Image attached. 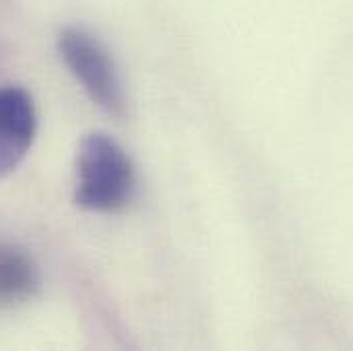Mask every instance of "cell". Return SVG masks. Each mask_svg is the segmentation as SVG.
Wrapping results in <instances>:
<instances>
[{"label":"cell","mask_w":353,"mask_h":351,"mask_svg":"<svg viewBox=\"0 0 353 351\" xmlns=\"http://www.w3.org/2000/svg\"><path fill=\"white\" fill-rule=\"evenodd\" d=\"M74 173V203L88 212H119L136 195L138 179L134 163L105 132H90L81 140Z\"/></svg>","instance_id":"cell-1"},{"label":"cell","mask_w":353,"mask_h":351,"mask_svg":"<svg viewBox=\"0 0 353 351\" xmlns=\"http://www.w3.org/2000/svg\"><path fill=\"white\" fill-rule=\"evenodd\" d=\"M58 52L88 99L107 115L123 119L128 111L125 88L107 48L87 29L66 27L58 35Z\"/></svg>","instance_id":"cell-2"},{"label":"cell","mask_w":353,"mask_h":351,"mask_svg":"<svg viewBox=\"0 0 353 351\" xmlns=\"http://www.w3.org/2000/svg\"><path fill=\"white\" fill-rule=\"evenodd\" d=\"M39 115L29 90L0 87V181L19 169L37 136Z\"/></svg>","instance_id":"cell-3"},{"label":"cell","mask_w":353,"mask_h":351,"mask_svg":"<svg viewBox=\"0 0 353 351\" xmlns=\"http://www.w3.org/2000/svg\"><path fill=\"white\" fill-rule=\"evenodd\" d=\"M41 290V275L33 257L17 247L0 245V306H19Z\"/></svg>","instance_id":"cell-4"}]
</instances>
